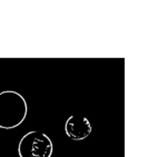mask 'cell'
Wrapping results in <instances>:
<instances>
[{"mask_svg": "<svg viewBox=\"0 0 158 157\" xmlns=\"http://www.w3.org/2000/svg\"><path fill=\"white\" fill-rule=\"evenodd\" d=\"M28 106L23 95L15 90L0 93V128L12 129L23 123Z\"/></svg>", "mask_w": 158, "mask_h": 157, "instance_id": "6da1fadb", "label": "cell"}, {"mask_svg": "<svg viewBox=\"0 0 158 157\" xmlns=\"http://www.w3.org/2000/svg\"><path fill=\"white\" fill-rule=\"evenodd\" d=\"M91 124L82 115H71L66 121L65 133L73 140H82L90 135Z\"/></svg>", "mask_w": 158, "mask_h": 157, "instance_id": "3957f363", "label": "cell"}, {"mask_svg": "<svg viewBox=\"0 0 158 157\" xmlns=\"http://www.w3.org/2000/svg\"><path fill=\"white\" fill-rule=\"evenodd\" d=\"M52 151L54 145L49 136L39 130L25 134L18 145L19 157H51Z\"/></svg>", "mask_w": 158, "mask_h": 157, "instance_id": "7a4b0ae2", "label": "cell"}]
</instances>
